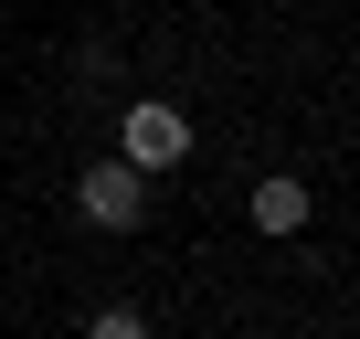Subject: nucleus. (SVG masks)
Segmentation results:
<instances>
[{
	"label": "nucleus",
	"mask_w": 360,
	"mask_h": 339,
	"mask_svg": "<svg viewBox=\"0 0 360 339\" xmlns=\"http://www.w3.org/2000/svg\"><path fill=\"white\" fill-rule=\"evenodd\" d=\"M117 159H127V170H180V159H191V117H180L169 96H127V117H117Z\"/></svg>",
	"instance_id": "nucleus-1"
},
{
	"label": "nucleus",
	"mask_w": 360,
	"mask_h": 339,
	"mask_svg": "<svg viewBox=\"0 0 360 339\" xmlns=\"http://www.w3.org/2000/svg\"><path fill=\"white\" fill-rule=\"evenodd\" d=\"M85 339H148V318H138V307H96V328H85Z\"/></svg>",
	"instance_id": "nucleus-4"
},
{
	"label": "nucleus",
	"mask_w": 360,
	"mask_h": 339,
	"mask_svg": "<svg viewBox=\"0 0 360 339\" xmlns=\"http://www.w3.org/2000/svg\"><path fill=\"white\" fill-rule=\"evenodd\" d=\"M75 202H85V223H96V234H138V223H148V170L96 159L85 181H75Z\"/></svg>",
	"instance_id": "nucleus-2"
},
{
	"label": "nucleus",
	"mask_w": 360,
	"mask_h": 339,
	"mask_svg": "<svg viewBox=\"0 0 360 339\" xmlns=\"http://www.w3.org/2000/svg\"><path fill=\"white\" fill-rule=\"evenodd\" d=\"M255 234H307V181H255Z\"/></svg>",
	"instance_id": "nucleus-3"
}]
</instances>
